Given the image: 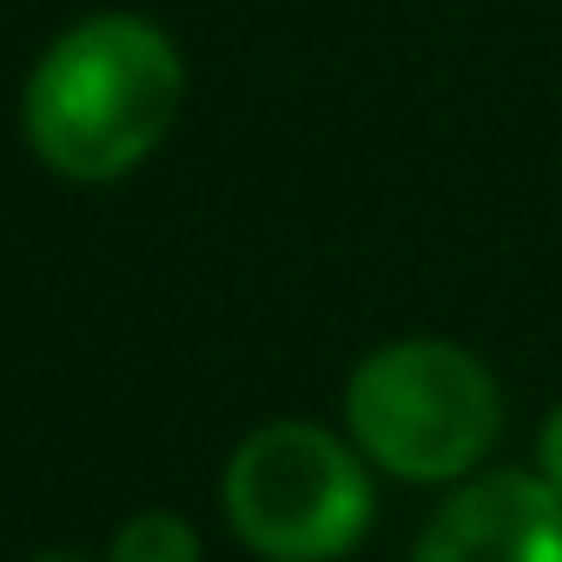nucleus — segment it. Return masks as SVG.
Segmentation results:
<instances>
[{"label":"nucleus","instance_id":"1","mask_svg":"<svg viewBox=\"0 0 562 562\" xmlns=\"http://www.w3.org/2000/svg\"><path fill=\"white\" fill-rule=\"evenodd\" d=\"M179 47L139 14H93L41 54L21 93V126L41 166L80 186H106L159 153L179 120Z\"/></svg>","mask_w":562,"mask_h":562},{"label":"nucleus","instance_id":"2","mask_svg":"<svg viewBox=\"0 0 562 562\" xmlns=\"http://www.w3.org/2000/svg\"><path fill=\"white\" fill-rule=\"evenodd\" d=\"M345 417L378 470L404 483H450L496 443L503 391L463 345L404 338L351 371Z\"/></svg>","mask_w":562,"mask_h":562},{"label":"nucleus","instance_id":"3","mask_svg":"<svg viewBox=\"0 0 562 562\" xmlns=\"http://www.w3.org/2000/svg\"><path fill=\"white\" fill-rule=\"evenodd\" d=\"M225 522L265 562H331L371 529V476L331 430L285 417L232 450Z\"/></svg>","mask_w":562,"mask_h":562},{"label":"nucleus","instance_id":"4","mask_svg":"<svg viewBox=\"0 0 562 562\" xmlns=\"http://www.w3.org/2000/svg\"><path fill=\"white\" fill-rule=\"evenodd\" d=\"M411 562H562V496L522 470L483 476L430 516Z\"/></svg>","mask_w":562,"mask_h":562},{"label":"nucleus","instance_id":"5","mask_svg":"<svg viewBox=\"0 0 562 562\" xmlns=\"http://www.w3.org/2000/svg\"><path fill=\"white\" fill-rule=\"evenodd\" d=\"M106 562H199V536H192L186 516H172V509H146V516L120 522Z\"/></svg>","mask_w":562,"mask_h":562},{"label":"nucleus","instance_id":"6","mask_svg":"<svg viewBox=\"0 0 562 562\" xmlns=\"http://www.w3.org/2000/svg\"><path fill=\"white\" fill-rule=\"evenodd\" d=\"M536 457H542V483L562 496V404L549 411V424H542V443H536Z\"/></svg>","mask_w":562,"mask_h":562},{"label":"nucleus","instance_id":"7","mask_svg":"<svg viewBox=\"0 0 562 562\" xmlns=\"http://www.w3.org/2000/svg\"><path fill=\"white\" fill-rule=\"evenodd\" d=\"M34 562H80V555H34Z\"/></svg>","mask_w":562,"mask_h":562}]
</instances>
